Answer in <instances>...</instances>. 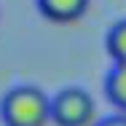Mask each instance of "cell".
I'll return each mask as SVG.
<instances>
[{
  "mask_svg": "<svg viewBox=\"0 0 126 126\" xmlns=\"http://www.w3.org/2000/svg\"><path fill=\"white\" fill-rule=\"evenodd\" d=\"M5 126H46L51 121V99L38 86H14L0 102Z\"/></svg>",
  "mask_w": 126,
  "mask_h": 126,
  "instance_id": "1",
  "label": "cell"
},
{
  "mask_svg": "<svg viewBox=\"0 0 126 126\" xmlns=\"http://www.w3.org/2000/svg\"><path fill=\"white\" fill-rule=\"evenodd\" d=\"M97 105L89 91L67 86L51 99V121L56 126H91Z\"/></svg>",
  "mask_w": 126,
  "mask_h": 126,
  "instance_id": "2",
  "label": "cell"
},
{
  "mask_svg": "<svg viewBox=\"0 0 126 126\" xmlns=\"http://www.w3.org/2000/svg\"><path fill=\"white\" fill-rule=\"evenodd\" d=\"M35 3H38V11L54 24L78 22L89 11V0H35Z\"/></svg>",
  "mask_w": 126,
  "mask_h": 126,
  "instance_id": "3",
  "label": "cell"
},
{
  "mask_svg": "<svg viewBox=\"0 0 126 126\" xmlns=\"http://www.w3.org/2000/svg\"><path fill=\"white\" fill-rule=\"evenodd\" d=\"M105 94L121 113H126V64H113L105 78Z\"/></svg>",
  "mask_w": 126,
  "mask_h": 126,
  "instance_id": "4",
  "label": "cell"
},
{
  "mask_svg": "<svg viewBox=\"0 0 126 126\" xmlns=\"http://www.w3.org/2000/svg\"><path fill=\"white\" fill-rule=\"evenodd\" d=\"M105 48L110 54L113 64H126V19L110 27V32L105 38Z\"/></svg>",
  "mask_w": 126,
  "mask_h": 126,
  "instance_id": "5",
  "label": "cell"
},
{
  "mask_svg": "<svg viewBox=\"0 0 126 126\" xmlns=\"http://www.w3.org/2000/svg\"><path fill=\"white\" fill-rule=\"evenodd\" d=\"M94 126H126V113H118V115H110V118H102Z\"/></svg>",
  "mask_w": 126,
  "mask_h": 126,
  "instance_id": "6",
  "label": "cell"
}]
</instances>
